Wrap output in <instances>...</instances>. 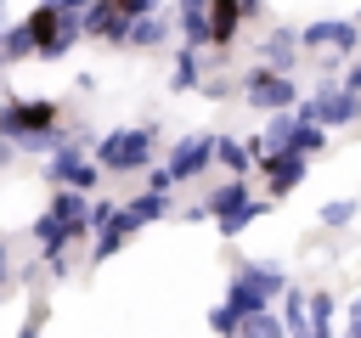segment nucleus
<instances>
[{"instance_id": "f03ea898", "label": "nucleus", "mask_w": 361, "mask_h": 338, "mask_svg": "<svg viewBox=\"0 0 361 338\" xmlns=\"http://www.w3.org/2000/svg\"><path fill=\"white\" fill-rule=\"evenodd\" d=\"M231 23H237V6L231 0H214V39H231Z\"/></svg>"}, {"instance_id": "f257e3e1", "label": "nucleus", "mask_w": 361, "mask_h": 338, "mask_svg": "<svg viewBox=\"0 0 361 338\" xmlns=\"http://www.w3.org/2000/svg\"><path fill=\"white\" fill-rule=\"evenodd\" d=\"M141 152H147V135H118L113 146H107V163H141Z\"/></svg>"}]
</instances>
